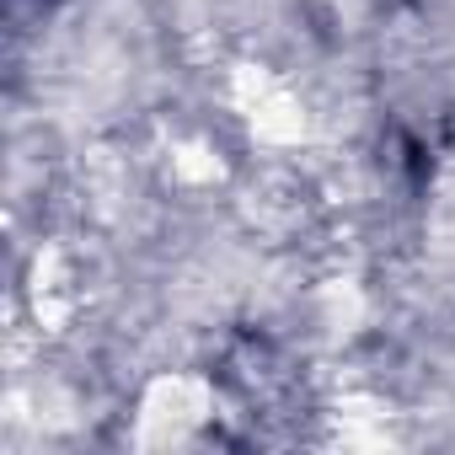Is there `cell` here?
Listing matches in <instances>:
<instances>
[{"mask_svg": "<svg viewBox=\"0 0 455 455\" xmlns=\"http://www.w3.org/2000/svg\"><path fill=\"white\" fill-rule=\"evenodd\" d=\"M209 418V386L193 375H166L145 391L140 407V444H177Z\"/></svg>", "mask_w": 455, "mask_h": 455, "instance_id": "1", "label": "cell"}, {"mask_svg": "<svg viewBox=\"0 0 455 455\" xmlns=\"http://www.w3.org/2000/svg\"><path fill=\"white\" fill-rule=\"evenodd\" d=\"M172 166H177L182 177H193V182H198V177H214V172H220V161H214V156H209L204 145H188V150H177V161H172Z\"/></svg>", "mask_w": 455, "mask_h": 455, "instance_id": "2", "label": "cell"}]
</instances>
